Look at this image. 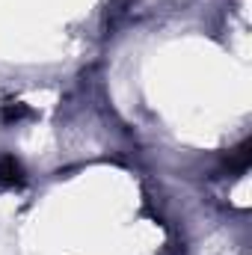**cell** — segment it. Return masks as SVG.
I'll list each match as a JSON object with an SVG mask.
<instances>
[{
  "label": "cell",
  "mask_w": 252,
  "mask_h": 255,
  "mask_svg": "<svg viewBox=\"0 0 252 255\" xmlns=\"http://www.w3.org/2000/svg\"><path fill=\"white\" fill-rule=\"evenodd\" d=\"M0 181L3 184H21L24 181V169L15 157H0Z\"/></svg>",
  "instance_id": "6da1fadb"
},
{
  "label": "cell",
  "mask_w": 252,
  "mask_h": 255,
  "mask_svg": "<svg viewBox=\"0 0 252 255\" xmlns=\"http://www.w3.org/2000/svg\"><path fill=\"white\" fill-rule=\"evenodd\" d=\"M0 113H3V119H6V122H18V119H24V116H27V107L15 101V104H3V110H0Z\"/></svg>",
  "instance_id": "7a4b0ae2"
}]
</instances>
